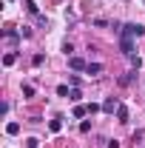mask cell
I'll return each instance as SVG.
<instances>
[{"label": "cell", "mask_w": 145, "mask_h": 148, "mask_svg": "<svg viewBox=\"0 0 145 148\" xmlns=\"http://www.w3.org/2000/svg\"><path fill=\"white\" fill-rule=\"evenodd\" d=\"M120 34H122V37H134V40H137V37L145 34V29L140 26V23H125V26L120 29Z\"/></svg>", "instance_id": "cell-1"}, {"label": "cell", "mask_w": 145, "mask_h": 148, "mask_svg": "<svg viewBox=\"0 0 145 148\" xmlns=\"http://www.w3.org/2000/svg\"><path fill=\"white\" fill-rule=\"evenodd\" d=\"M120 51L125 57H134V37H122L120 34Z\"/></svg>", "instance_id": "cell-2"}, {"label": "cell", "mask_w": 145, "mask_h": 148, "mask_svg": "<svg viewBox=\"0 0 145 148\" xmlns=\"http://www.w3.org/2000/svg\"><path fill=\"white\" fill-rule=\"evenodd\" d=\"M120 106H122V103H120L117 97H105V103H103V111H105V114H114Z\"/></svg>", "instance_id": "cell-3"}, {"label": "cell", "mask_w": 145, "mask_h": 148, "mask_svg": "<svg viewBox=\"0 0 145 148\" xmlns=\"http://www.w3.org/2000/svg\"><path fill=\"white\" fill-rule=\"evenodd\" d=\"M68 66H71L74 71H85V69H88V63H85L83 57H68Z\"/></svg>", "instance_id": "cell-4"}, {"label": "cell", "mask_w": 145, "mask_h": 148, "mask_svg": "<svg viewBox=\"0 0 145 148\" xmlns=\"http://www.w3.org/2000/svg\"><path fill=\"white\" fill-rule=\"evenodd\" d=\"M14 63H17V54L14 51H6L3 54V66H14Z\"/></svg>", "instance_id": "cell-5"}, {"label": "cell", "mask_w": 145, "mask_h": 148, "mask_svg": "<svg viewBox=\"0 0 145 148\" xmlns=\"http://www.w3.org/2000/svg\"><path fill=\"white\" fill-rule=\"evenodd\" d=\"M85 71H88L91 77H97V74L103 71V63H88V69H85Z\"/></svg>", "instance_id": "cell-6"}, {"label": "cell", "mask_w": 145, "mask_h": 148, "mask_svg": "<svg viewBox=\"0 0 145 148\" xmlns=\"http://www.w3.org/2000/svg\"><path fill=\"white\" fill-rule=\"evenodd\" d=\"M49 128H51V134H60V131H63V123H60V117H54V120L49 123Z\"/></svg>", "instance_id": "cell-7"}, {"label": "cell", "mask_w": 145, "mask_h": 148, "mask_svg": "<svg viewBox=\"0 0 145 148\" xmlns=\"http://www.w3.org/2000/svg\"><path fill=\"white\" fill-rule=\"evenodd\" d=\"M117 120H120V123H128V108H125V106L117 108Z\"/></svg>", "instance_id": "cell-8"}, {"label": "cell", "mask_w": 145, "mask_h": 148, "mask_svg": "<svg viewBox=\"0 0 145 148\" xmlns=\"http://www.w3.org/2000/svg\"><path fill=\"white\" fill-rule=\"evenodd\" d=\"M6 134H9V137L20 134V123H9V125H6Z\"/></svg>", "instance_id": "cell-9"}, {"label": "cell", "mask_w": 145, "mask_h": 148, "mask_svg": "<svg viewBox=\"0 0 145 148\" xmlns=\"http://www.w3.org/2000/svg\"><path fill=\"white\" fill-rule=\"evenodd\" d=\"M23 6H26V12H29V14H37V12H40V9H37V3H34V0H26Z\"/></svg>", "instance_id": "cell-10"}, {"label": "cell", "mask_w": 145, "mask_h": 148, "mask_svg": "<svg viewBox=\"0 0 145 148\" xmlns=\"http://www.w3.org/2000/svg\"><path fill=\"white\" fill-rule=\"evenodd\" d=\"M134 77H137V69H134V71H128L125 77H120V86H128V83H131Z\"/></svg>", "instance_id": "cell-11"}, {"label": "cell", "mask_w": 145, "mask_h": 148, "mask_svg": "<svg viewBox=\"0 0 145 148\" xmlns=\"http://www.w3.org/2000/svg\"><path fill=\"white\" fill-rule=\"evenodd\" d=\"M23 97H26V100H31V97H34V86H29V83H26V86H23Z\"/></svg>", "instance_id": "cell-12"}, {"label": "cell", "mask_w": 145, "mask_h": 148, "mask_svg": "<svg viewBox=\"0 0 145 148\" xmlns=\"http://www.w3.org/2000/svg\"><path fill=\"white\" fill-rule=\"evenodd\" d=\"M88 114V106H74V117H85Z\"/></svg>", "instance_id": "cell-13"}, {"label": "cell", "mask_w": 145, "mask_h": 148, "mask_svg": "<svg viewBox=\"0 0 145 148\" xmlns=\"http://www.w3.org/2000/svg\"><path fill=\"white\" fill-rule=\"evenodd\" d=\"M80 97H83L80 88H71V91H68V100H74V103H80Z\"/></svg>", "instance_id": "cell-14"}, {"label": "cell", "mask_w": 145, "mask_h": 148, "mask_svg": "<svg viewBox=\"0 0 145 148\" xmlns=\"http://www.w3.org/2000/svg\"><path fill=\"white\" fill-rule=\"evenodd\" d=\"M80 131L88 134V131H91V120H83V123H80Z\"/></svg>", "instance_id": "cell-15"}, {"label": "cell", "mask_w": 145, "mask_h": 148, "mask_svg": "<svg viewBox=\"0 0 145 148\" xmlns=\"http://www.w3.org/2000/svg\"><path fill=\"white\" fill-rule=\"evenodd\" d=\"M40 145V140H37V137H29V140H26V148H37Z\"/></svg>", "instance_id": "cell-16"}, {"label": "cell", "mask_w": 145, "mask_h": 148, "mask_svg": "<svg viewBox=\"0 0 145 148\" xmlns=\"http://www.w3.org/2000/svg\"><path fill=\"white\" fill-rule=\"evenodd\" d=\"M100 108H103V106H97V103H88V117H94Z\"/></svg>", "instance_id": "cell-17"}, {"label": "cell", "mask_w": 145, "mask_h": 148, "mask_svg": "<svg viewBox=\"0 0 145 148\" xmlns=\"http://www.w3.org/2000/svg\"><path fill=\"white\" fill-rule=\"evenodd\" d=\"M57 94L60 97H68V86H57Z\"/></svg>", "instance_id": "cell-18"}, {"label": "cell", "mask_w": 145, "mask_h": 148, "mask_svg": "<svg viewBox=\"0 0 145 148\" xmlns=\"http://www.w3.org/2000/svg\"><path fill=\"white\" fill-rule=\"evenodd\" d=\"M43 60H46L43 54H34V57H31V63H34V66H43Z\"/></svg>", "instance_id": "cell-19"}, {"label": "cell", "mask_w": 145, "mask_h": 148, "mask_svg": "<svg viewBox=\"0 0 145 148\" xmlns=\"http://www.w3.org/2000/svg\"><path fill=\"white\" fill-rule=\"evenodd\" d=\"M108 148H120V143H117V140H111V143H108Z\"/></svg>", "instance_id": "cell-20"}]
</instances>
